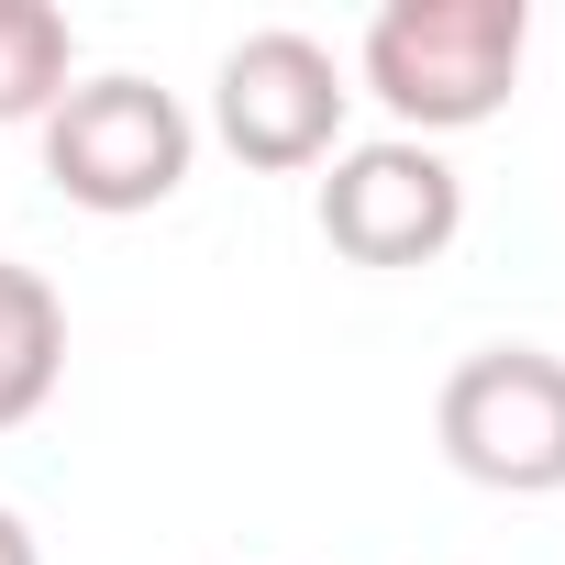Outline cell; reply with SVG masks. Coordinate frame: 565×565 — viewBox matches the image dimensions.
Wrapping results in <instances>:
<instances>
[{
	"label": "cell",
	"mask_w": 565,
	"mask_h": 565,
	"mask_svg": "<svg viewBox=\"0 0 565 565\" xmlns=\"http://www.w3.org/2000/svg\"><path fill=\"white\" fill-rule=\"evenodd\" d=\"M455 233H466V178L444 167V145L377 134V145L333 156V178H322V244L333 255H355V266H433Z\"/></svg>",
	"instance_id": "obj_5"
},
{
	"label": "cell",
	"mask_w": 565,
	"mask_h": 565,
	"mask_svg": "<svg viewBox=\"0 0 565 565\" xmlns=\"http://www.w3.org/2000/svg\"><path fill=\"white\" fill-rule=\"evenodd\" d=\"M444 466L499 488V499H554L565 488V355L543 344H477L444 399H433Z\"/></svg>",
	"instance_id": "obj_3"
},
{
	"label": "cell",
	"mask_w": 565,
	"mask_h": 565,
	"mask_svg": "<svg viewBox=\"0 0 565 565\" xmlns=\"http://www.w3.org/2000/svg\"><path fill=\"white\" fill-rule=\"evenodd\" d=\"M521 56H532V12L521 0H388V12L366 23V45H355L366 89L388 100V122L411 145L477 134L510 100Z\"/></svg>",
	"instance_id": "obj_1"
},
{
	"label": "cell",
	"mask_w": 565,
	"mask_h": 565,
	"mask_svg": "<svg viewBox=\"0 0 565 565\" xmlns=\"http://www.w3.org/2000/svg\"><path fill=\"white\" fill-rule=\"evenodd\" d=\"M67 377V300L45 266H0V433H23Z\"/></svg>",
	"instance_id": "obj_6"
},
{
	"label": "cell",
	"mask_w": 565,
	"mask_h": 565,
	"mask_svg": "<svg viewBox=\"0 0 565 565\" xmlns=\"http://www.w3.org/2000/svg\"><path fill=\"white\" fill-rule=\"evenodd\" d=\"M34 134H45V178H56V200H78V211H100V222L167 211V200L189 189V156H200L189 100L156 89V78H134V67L78 78Z\"/></svg>",
	"instance_id": "obj_2"
},
{
	"label": "cell",
	"mask_w": 565,
	"mask_h": 565,
	"mask_svg": "<svg viewBox=\"0 0 565 565\" xmlns=\"http://www.w3.org/2000/svg\"><path fill=\"white\" fill-rule=\"evenodd\" d=\"M344 67H333V45L322 34H300V23H266V34H244L233 56H222V78H211V134L244 156V167H266V178H289V167H333L344 156Z\"/></svg>",
	"instance_id": "obj_4"
},
{
	"label": "cell",
	"mask_w": 565,
	"mask_h": 565,
	"mask_svg": "<svg viewBox=\"0 0 565 565\" xmlns=\"http://www.w3.org/2000/svg\"><path fill=\"white\" fill-rule=\"evenodd\" d=\"M78 89V34L56 0H0V122H45Z\"/></svg>",
	"instance_id": "obj_7"
},
{
	"label": "cell",
	"mask_w": 565,
	"mask_h": 565,
	"mask_svg": "<svg viewBox=\"0 0 565 565\" xmlns=\"http://www.w3.org/2000/svg\"><path fill=\"white\" fill-rule=\"evenodd\" d=\"M0 565H45V554H34V532H23V510H0Z\"/></svg>",
	"instance_id": "obj_8"
}]
</instances>
